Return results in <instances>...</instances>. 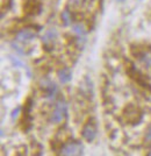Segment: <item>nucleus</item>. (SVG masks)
<instances>
[{
  "label": "nucleus",
  "instance_id": "nucleus-2",
  "mask_svg": "<svg viewBox=\"0 0 151 156\" xmlns=\"http://www.w3.org/2000/svg\"><path fill=\"white\" fill-rule=\"evenodd\" d=\"M123 115H125V121H127V122H130L132 125L138 124V122L142 120V114H141V112H139L136 107H134V106L127 107Z\"/></svg>",
  "mask_w": 151,
  "mask_h": 156
},
{
  "label": "nucleus",
  "instance_id": "nucleus-6",
  "mask_svg": "<svg viewBox=\"0 0 151 156\" xmlns=\"http://www.w3.org/2000/svg\"><path fill=\"white\" fill-rule=\"evenodd\" d=\"M36 35H37V32L32 27H28V28H25L18 33L16 39L20 42H25V41H29V40L36 37Z\"/></svg>",
  "mask_w": 151,
  "mask_h": 156
},
{
  "label": "nucleus",
  "instance_id": "nucleus-8",
  "mask_svg": "<svg viewBox=\"0 0 151 156\" xmlns=\"http://www.w3.org/2000/svg\"><path fill=\"white\" fill-rule=\"evenodd\" d=\"M71 77H72V73H71V70L69 69H62L58 71V78L60 83H67L71 80Z\"/></svg>",
  "mask_w": 151,
  "mask_h": 156
},
{
  "label": "nucleus",
  "instance_id": "nucleus-9",
  "mask_svg": "<svg viewBox=\"0 0 151 156\" xmlns=\"http://www.w3.org/2000/svg\"><path fill=\"white\" fill-rule=\"evenodd\" d=\"M62 20L64 21V25H70L71 23V15L67 11H64L62 13Z\"/></svg>",
  "mask_w": 151,
  "mask_h": 156
},
{
  "label": "nucleus",
  "instance_id": "nucleus-4",
  "mask_svg": "<svg viewBox=\"0 0 151 156\" xmlns=\"http://www.w3.org/2000/svg\"><path fill=\"white\" fill-rule=\"evenodd\" d=\"M66 105L65 103H58L56 105V108L53 111V115H51V121L55 122V124H58L60 121H63V119L65 118L66 115Z\"/></svg>",
  "mask_w": 151,
  "mask_h": 156
},
{
  "label": "nucleus",
  "instance_id": "nucleus-11",
  "mask_svg": "<svg viewBox=\"0 0 151 156\" xmlns=\"http://www.w3.org/2000/svg\"><path fill=\"white\" fill-rule=\"evenodd\" d=\"M19 112H20V107H18L16 110H14L13 114H12V118H13V119H15V117L18 115V113H19Z\"/></svg>",
  "mask_w": 151,
  "mask_h": 156
},
{
  "label": "nucleus",
  "instance_id": "nucleus-10",
  "mask_svg": "<svg viewBox=\"0 0 151 156\" xmlns=\"http://www.w3.org/2000/svg\"><path fill=\"white\" fill-rule=\"evenodd\" d=\"M73 30L77 33V34H79V35H84V34H85L84 28L81 27V25H74V26H73Z\"/></svg>",
  "mask_w": 151,
  "mask_h": 156
},
{
  "label": "nucleus",
  "instance_id": "nucleus-1",
  "mask_svg": "<svg viewBox=\"0 0 151 156\" xmlns=\"http://www.w3.org/2000/svg\"><path fill=\"white\" fill-rule=\"evenodd\" d=\"M81 134H83V137L85 139L87 142H92L93 140L95 139V135H97V124H95V121L93 119H90L86 122L83 130H81Z\"/></svg>",
  "mask_w": 151,
  "mask_h": 156
},
{
  "label": "nucleus",
  "instance_id": "nucleus-7",
  "mask_svg": "<svg viewBox=\"0 0 151 156\" xmlns=\"http://www.w3.org/2000/svg\"><path fill=\"white\" fill-rule=\"evenodd\" d=\"M41 87L44 90L46 97H49V98L53 97L55 93H56V91H57L56 85L53 84V82H50L49 79H43V80L41 82Z\"/></svg>",
  "mask_w": 151,
  "mask_h": 156
},
{
  "label": "nucleus",
  "instance_id": "nucleus-12",
  "mask_svg": "<svg viewBox=\"0 0 151 156\" xmlns=\"http://www.w3.org/2000/svg\"><path fill=\"white\" fill-rule=\"evenodd\" d=\"M146 139H149V140H151V126L149 127V129H148V132H146Z\"/></svg>",
  "mask_w": 151,
  "mask_h": 156
},
{
  "label": "nucleus",
  "instance_id": "nucleus-3",
  "mask_svg": "<svg viewBox=\"0 0 151 156\" xmlns=\"http://www.w3.org/2000/svg\"><path fill=\"white\" fill-rule=\"evenodd\" d=\"M83 146L80 142H69L62 148V155H81Z\"/></svg>",
  "mask_w": 151,
  "mask_h": 156
},
{
  "label": "nucleus",
  "instance_id": "nucleus-5",
  "mask_svg": "<svg viewBox=\"0 0 151 156\" xmlns=\"http://www.w3.org/2000/svg\"><path fill=\"white\" fill-rule=\"evenodd\" d=\"M57 37V33L56 29H50L44 34L43 36V46L46 50H51L55 46V40Z\"/></svg>",
  "mask_w": 151,
  "mask_h": 156
}]
</instances>
